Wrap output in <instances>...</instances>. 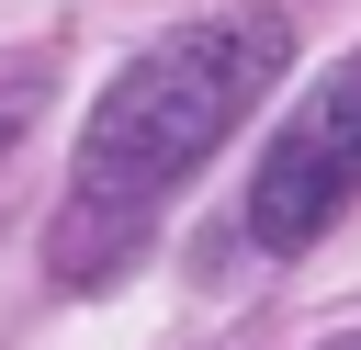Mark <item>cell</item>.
Here are the masks:
<instances>
[{"instance_id": "6da1fadb", "label": "cell", "mask_w": 361, "mask_h": 350, "mask_svg": "<svg viewBox=\"0 0 361 350\" xmlns=\"http://www.w3.org/2000/svg\"><path fill=\"white\" fill-rule=\"evenodd\" d=\"M282 68H293V23L259 11V0L158 34V45L90 102V135H79V169H68L45 271H56V282H113V271L147 248L158 192H180V181L271 102Z\"/></svg>"}, {"instance_id": "7a4b0ae2", "label": "cell", "mask_w": 361, "mask_h": 350, "mask_svg": "<svg viewBox=\"0 0 361 350\" xmlns=\"http://www.w3.org/2000/svg\"><path fill=\"white\" fill-rule=\"evenodd\" d=\"M350 203H361V56L327 68V79L293 102V124L259 147V169H248V248L293 260V248H316Z\"/></svg>"}, {"instance_id": "3957f363", "label": "cell", "mask_w": 361, "mask_h": 350, "mask_svg": "<svg viewBox=\"0 0 361 350\" xmlns=\"http://www.w3.org/2000/svg\"><path fill=\"white\" fill-rule=\"evenodd\" d=\"M45 113V68H23L11 90H0V169H11V147H23V124Z\"/></svg>"}]
</instances>
